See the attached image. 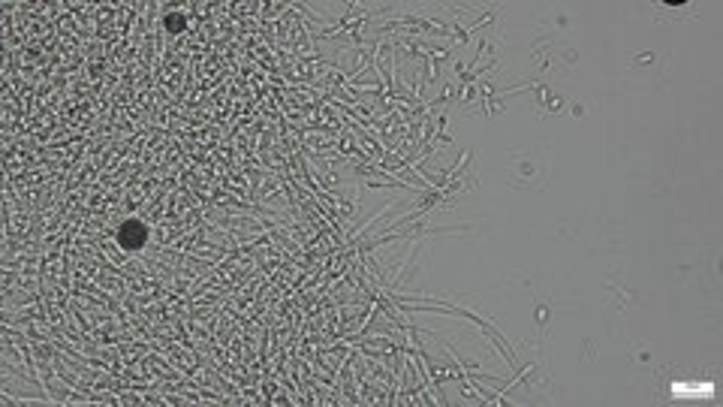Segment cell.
<instances>
[{
  "mask_svg": "<svg viewBox=\"0 0 723 407\" xmlns=\"http://www.w3.org/2000/svg\"><path fill=\"white\" fill-rule=\"evenodd\" d=\"M118 241L124 247H139L145 241V226L139 221H127L124 226H121V232H118Z\"/></svg>",
  "mask_w": 723,
  "mask_h": 407,
  "instance_id": "1",
  "label": "cell"
}]
</instances>
